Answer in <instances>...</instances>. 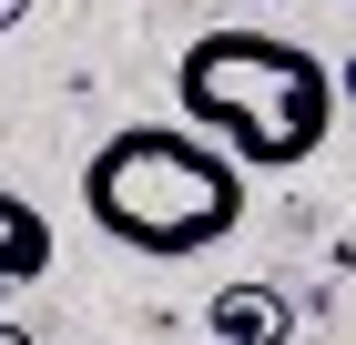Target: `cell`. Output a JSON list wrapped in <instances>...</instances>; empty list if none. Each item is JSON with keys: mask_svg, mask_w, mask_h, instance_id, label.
<instances>
[{"mask_svg": "<svg viewBox=\"0 0 356 345\" xmlns=\"http://www.w3.org/2000/svg\"><path fill=\"white\" fill-rule=\"evenodd\" d=\"M245 162L204 142L193 122H122L102 153L82 162V213L102 224L122 254H214L234 224H245Z\"/></svg>", "mask_w": 356, "mask_h": 345, "instance_id": "1", "label": "cell"}, {"mask_svg": "<svg viewBox=\"0 0 356 345\" xmlns=\"http://www.w3.org/2000/svg\"><path fill=\"white\" fill-rule=\"evenodd\" d=\"M173 102L245 173H296L336 133V71L305 41H265V31H204L173 61Z\"/></svg>", "mask_w": 356, "mask_h": 345, "instance_id": "2", "label": "cell"}, {"mask_svg": "<svg viewBox=\"0 0 356 345\" xmlns=\"http://www.w3.org/2000/svg\"><path fill=\"white\" fill-rule=\"evenodd\" d=\"M204 335L214 345H296V305L275 285H224L214 305H204Z\"/></svg>", "mask_w": 356, "mask_h": 345, "instance_id": "3", "label": "cell"}, {"mask_svg": "<svg viewBox=\"0 0 356 345\" xmlns=\"http://www.w3.org/2000/svg\"><path fill=\"white\" fill-rule=\"evenodd\" d=\"M41 274H51V224H41V203L0 193V315H10V294L41 285Z\"/></svg>", "mask_w": 356, "mask_h": 345, "instance_id": "4", "label": "cell"}, {"mask_svg": "<svg viewBox=\"0 0 356 345\" xmlns=\"http://www.w3.org/2000/svg\"><path fill=\"white\" fill-rule=\"evenodd\" d=\"M31 21V0H0V31H21Z\"/></svg>", "mask_w": 356, "mask_h": 345, "instance_id": "5", "label": "cell"}, {"mask_svg": "<svg viewBox=\"0 0 356 345\" xmlns=\"http://www.w3.org/2000/svg\"><path fill=\"white\" fill-rule=\"evenodd\" d=\"M336 102H356V61H346V71H336Z\"/></svg>", "mask_w": 356, "mask_h": 345, "instance_id": "6", "label": "cell"}, {"mask_svg": "<svg viewBox=\"0 0 356 345\" xmlns=\"http://www.w3.org/2000/svg\"><path fill=\"white\" fill-rule=\"evenodd\" d=\"M0 345H31V325H10V315H0Z\"/></svg>", "mask_w": 356, "mask_h": 345, "instance_id": "7", "label": "cell"}]
</instances>
